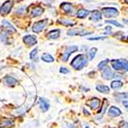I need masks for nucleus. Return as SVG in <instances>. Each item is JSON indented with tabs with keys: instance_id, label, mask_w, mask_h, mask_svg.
I'll use <instances>...</instances> for the list:
<instances>
[{
	"instance_id": "40",
	"label": "nucleus",
	"mask_w": 128,
	"mask_h": 128,
	"mask_svg": "<svg viewBox=\"0 0 128 128\" xmlns=\"http://www.w3.org/2000/svg\"><path fill=\"white\" fill-rule=\"evenodd\" d=\"M125 2H126V3H128V0H125Z\"/></svg>"
},
{
	"instance_id": "34",
	"label": "nucleus",
	"mask_w": 128,
	"mask_h": 128,
	"mask_svg": "<svg viewBox=\"0 0 128 128\" xmlns=\"http://www.w3.org/2000/svg\"><path fill=\"white\" fill-rule=\"evenodd\" d=\"M60 72L62 74H68V73H69V70L66 69V68H60Z\"/></svg>"
},
{
	"instance_id": "14",
	"label": "nucleus",
	"mask_w": 128,
	"mask_h": 128,
	"mask_svg": "<svg viewBox=\"0 0 128 128\" xmlns=\"http://www.w3.org/2000/svg\"><path fill=\"white\" fill-rule=\"evenodd\" d=\"M38 102H39L40 109H41V111H42V112H46V111H48V110H49L50 104H49V102H48V100H45V98H39Z\"/></svg>"
},
{
	"instance_id": "38",
	"label": "nucleus",
	"mask_w": 128,
	"mask_h": 128,
	"mask_svg": "<svg viewBox=\"0 0 128 128\" xmlns=\"http://www.w3.org/2000/svg\"><path fill=\"white\" fill-rule=\"evenodd\" d=\"M123 22H124L125 24H127V25H128V20H127V18H124V20H123Z\"/></svg>"
},
{
	"instance_id": "5",
	"label": "nucleus",
	"mask_w": 128,
	"mask_h": 128,
	"mask_svg": "<svg viewBox=\"0 0 128 128\" xmlns=\"http://www.w3.org/2000/svg\"><path fill=\"white\" fill-rule=\"evenodd\" d=\"M102 10V14H104L106 18H115L119 14V10L115 7H104Z\"/></svg>"
},
{
	"instance_id": "36",
	"label": "nucleus",
	"mask_w": 128,
	"mask_h": 128,
	"mask_svg": "<svg viewBox=\"0 0 128 128\" xmlns=\"http://www.w3.org/2000/svg\"><path fill=\"white\" fill-rule=\"evenodd\" d=\"M123 106H125V108L128 109V100H124V102H123Z\"/></svg>"
},
{
	"instance_id": "4",
	"label": "nucleus",
	"mask_w": 128,
	"mask_h": 128,
	"mask_svg": "<svg viewBox=\"0 0 128 128\" xmlns=\"http://www.w3.org/2000/svg\"><path fill=\"white\" fill-rule=\"evenodd\" d=\"M12 7H14V1H12V0H7V1L3 2V4L0 6V14L1 16L8 14Z\"/></svg>"
},
{
	"instance_id": "29",
	"label": "nucleus",
	"mask_w": 128,
	"mask_h": 128,
	"mask_svg": "<svg viewBox=\"0 0 128 128\" xmlns=\"http://www.w3.org/2000/svg\"><path fill=\"white\" fill-rule=\"evenodd\" d=\"M106 24H111V25H113V26H115V27H117V28H123V26H122L120 23L116 22V20H106Z\"/></svg>"
},
{
	"instance_id": "31",
	"label": "nucleus",
	"mask_w": 128,
	"mask_h": 128,
	"mask_svg": "<svg viewBox=\"0 0 128 128\" xmlns=\"http://www.w3.org/2000/svg\"><path fill=\"white\" fill-rule=\"evenodd\" d=\"M106 106H108V100H104V106H102V109L100 111V113L104 114V113L106 112Z\"/></svg>"
},
{
	"instance_id": "13",
	"label": "nucleus",
	"mask_w": 128,
	"mask_h": 128,
	"mask_svg": "<svg viewBox=\"0 0 128 128\" xmlns=\"http://www.w3.org/2000/svg\"><path fill=\"white\" fill-rule=\"evenodd\" d=\"M2 81H3V83H4L5 85H7V86H9V87H14V85H16V84L18 83V80H16V78L12 77V76H5Z\"/></svg>"
},
{
	"instance_id": "15",
	"label": "nucleus",
	"mask_w": 128,
	"mask_h": 128,
	"mask_svg": "<svg viewBox=\"0 0 128 128\" xmlns=\"http://www.w3.org/2000/svg\"><path fill=\"white\" fill-rule=\"evenodd\" d=\"M14 126V121L12 119H6V118H2L0 120V127L1 128H10Z\"/></svg>"
},
{
	"instance_id": "7",
	"label": "nucleus",
	"mask_w": 128,
	"mask_h": 128,
	"mask_svg": "<svg viewBox=\"0 0 128 128\" xmlns=\"http://www.w3.org/2000/svg\"><path fill=\"white\" fill-rule=\"evenodd\" d=\"M102 77L106 80H111L115 77H119L117 74L111 69V68H108V67H106L104 70H102Z\"/></svg>"
},
{
	"instance_id": "12",
	"label": "nucleus",
	"mask_w": 128,
	"mask_h": 128,
	"mask_svg": "<svg viewBox=\"0 0 128 128\" xmlns=\"http://www.w3.org/2000/svg\"><path fill=\"white\" fill-rule=\"evenodd\" d=\"M1 24H2V27L5 29V32H7V33H16V29L12 24H10L8 20H3Z\"/></svg>"
},
{
	"instance_id": "32",
	"label": "nucleus",
	"mask_w": 128,
	"mask_h": 128,
	"mask_svg": "<svg viewBox=\"0 0 128 128\" xmlns=\"http://www.w3.org/2000/svg\"><path fill=\"white\" fill-rule=\"evenodd\" d=\"M119 128H128V122H126V121L121 122V123H120Z\"/></svg>"
},
{
	"instance_id": "30",
	"label": "nucleus",
	"mask_w": 128,
	"mask_h": 128,
	"mask_svg": "<svg viewBox=\"0 0 128 128\" xmlns=\"http://www.w3.org/2000/svg\"><path fill=\"white\" fill-rule=\"evenodd\" d=\"M37 52H38V48H35V49L32 50L31 53H30V58H31V60H34L35 56H37Z\"/></svg>"
},
{
	"instance_id": "1",
	"label": "nucleus",
	"mask_w": 128,
	"mask_h": 128,
	"mask_svg": "<svg viewBox=\"0 0 128 128\" xmlns=\"http://www.w3.org/2000/svg\"><path fill=\"white\" fill-rule=\"evenodd\" d=\"M111 65L114 71L117 72H127L128 71V60H112Z\"/></svg>"
},
{
	"instance_id": "33",
	"label": "nucleus",
	"mask_w": 128,
	"mask_h": 128,
	"mask_svg": "<svg viewBox=\"0 0 128 128\" xmlns=\"http://www.w3.org/2000/svg\"><path fill=\"white\" fill-rule=\"evenodd\" d=\"M106 37L104 36V37H90V38H88V40H104Z\"/></svg>"
},
{
	"instance_id": "19",
	"label": "nucleus",
	"mask_w": 128,
	"mask_h": 128,
	"mask_svg": "<svg viewBox=\"0 0 128 128\" xmlns=\"http://www.w3.org/2000/svg\"><path fill=\"white\" fill-rule=\"evenodd\" d=\"M60 35V31L58 29L56 30H51L47 33V39H50V40H54V39H58Z\"/></svg>"
},
{
	"instance_id": "35",
	"label": "nucleus",
	"mask_w": 128,
	"mask_h": 128,
	"mask_svg": "<svg viewBox=\"0 0 128 128\" xmlns=\"http://www.w3.org/2000/svg\"><path fill=\"white\" fill-rule=\"evenodd\" d=\"M111 31H112V28H111V27H106V32H104V35H106L108 33H110Z\"/></svg>"
},
{
	"instance_id": "6",
	"label": "nucleus",
	"mask_w": 128,
	"mask_h": 128,
	"mask_svg": "<svg viewBox=\"0 0 128 128\" xmlns=\"http://www.w3.org/2000/svg\"><path fill=\"white\" fill-rule=\"evenodd\" d=\"M92 32H87L84 31L81 28H72L71 30L68 31V35L69 36H85L87 34H91Z\"/></svg>"
},
{
	"instance_id": "26",
	"label": "nucleus",
	"mask_w": 128,
	"mask_h": 128,
	"mask_svg": "<svg viewBox=\"0 0 128 128\" xmlns=\"http://www.w3.org/2000/svg\"><path fill=\"white\" fill-rule=\"evenodd\" d=\"M109 60L108 58H106V60H102V62H100V64H98V69L100 70V71H102L106 67V65H108V64H109Z\"/></svg>"
},
{
	"instance_id": "39",
	"label": "nucleus",
	"mask_w": 128,
	"mask_h": 128,
	"mask_svg": "<svg viewBox=\"0 0 128 128\" xmlns=\"http://www.w3.org/2000/svg\"><path fill=\"white\" fill-rule=\"evenodd\" d=\"M69 128H74V127H73V125H70V126H69Z\"/></svg>"
},
{
	"instance_id": "2",
	"label": "nucleus",
	"mask_w": 128,
	"mask_h": 128,
	"mask_svg": "<svg viewBox=\"0 0 128 128\" xmlns=\"http://www.w3.org/2000/svg\"><path fill=\"white\" fill-rule=\"evenodd\" d=\"M86 62H87L86 56L84 54H79L73 58V60L71 62V66L76 70H81V69H83V67L85 65H86Z\"/></svg>"
},
{
	"instance_id": "28",
	"label": "nucleus",
	"mask_w": 128,
	"mask_h": 128,
	"mask_svg": "<svg viewBox=\"0 0 128 128\" xmlns=\"http://www.w3.org/2000/svg\"><path fill=\"white\" fill-rule=\"evenodd\" d=\"M25 12H26V6H20L16 10L14 14L18 16H23V14H25Z\"/></svg>"
},
{
	"instance_id": "3",
	"label": "nucleus",
	"mask_w": 128,
	"mask_h": 128,
	"mask_svg": "<svg viewBox=\"0 0 128 128\" xmlns=\"http://www.w3.org/2000/svg\"><path fill=\"white\" fill-rule=\"evenodd\" d=\"M47 24H48V20L47 18H44L42 20H39V22H36L33 25V27H32V31H33L34 33H40V32H42L45 29Z\"/></svg>"
},
{
	"instance_id": "20",
	"label": "nucleus",
	"mask_w": 128,
	"mask_h": 128,
	"mask_svg": "<svg viewBox=\"0 0 128 128\" xmlns=\"http://www.w3.org/2000/svg\"><path fill=\"white\" fill-rule=\"evenodd\" d=\"M102 20V12L100 10H93L90 14V20L92 22H100Z\"/></svg>"
},
{
	"instance_id": "37",
	"label": "nucleus",
	"mask_w": 128,
	"mask_h": 128,
	"mask_svg": "<svg viewBox=\"0 0 128 128\" xmlns=\"http://www.w3.org/2000/svg\"><path fill=\"white\" fill-rule=\"evenodd\" d=\"M83 112H84V114H85V115H87V116H90V113H89L88 111H86V109H83Z\"/></svg>"
},
{
	"instance_id": "25",
	"label": "nucleus",
	"mask_w": 128,
	"mask_h": 128,
	"mask_svg": "<svg viewBox=\"0 0 128 128\" xmlns=\"http://www.w3.org/2000/svg\"><path fill=\"white\" fill-rule=\"evenodd\" d=\"M123 86V83L120 81V80H114L112 83H111V87L113 89H118V88H121Z\"/></svg>"
},
{
	"instance_id": "17",
	"label": "nucleus",
	"mask_w": 128,
	"mask_h": 128,
	"mask_svg": "<svg viewBox=\"0 0 128 128\" xmlns=\"http://www.w3.org/2000/svg\"><path fill=\"white\" fill-rule=\"evenodd\" d=\"M108 114L110 117H113V118H115V117H118L122 114L121 110L119 108H117V106H111V108L109 109L108 111Z\"/></svg>"
},
{
	"instance_id": "23",
	"label": "nucleus",
	"mask_w": 128,
	"mask_h": 128,
	"mask_svg": "<svg viewBox=\"0 0 128 128\" xmlns=\"http://www.w3.org/2000/svg\"><path fill=\"white\" fill-rule=\"evenodd\" d=\"M96 90L98 92H102V93H109L110 92V88L106 86V85H104V84H98L96 85Z\"/></svg>"
},
{
	"instance_id": "8",
	"label": "nucleus",
	"mask_w": 128,
	"mask_h": 128,
	"mask_svg": "<svg viewBox=\"0 0 128 128\" xmlns=\"http://www.w3.org/2000/svg\"><path fill=\"white\" fill-rule=\"evenodd\" d=\"M76 51H78V47H77V46H75V45L67 47V49H66L65 53H64L62 56V62H67V60H69V58H70V56L72 54V53L76 52Z\"/></svg>"
},
{
	"instance_id": "21",
	"label": "nucleus",
	"mask_w": 128,
	"mask_h": 128,
	"mask_svg": "<svg viewBox=\"0 0 128 128\" xmlns=\"http://www.w3.org/2000/svg\"><path fill=\"white\" fill-rule=\"evenodd\" d=\"M114 98H116L117 102H121V100H128V92H120V93H115Z\"/></svg>"
},
{
	"instance_id": "18",
	"label": "nucleus",
	"mask_w": 128,
	"mask_h": 128,
	"mask_svg": "<svg viewBox=\"0 0 128 128\" xmlns=\"http://www.w3.org/2000/svg\"><path fill=\"white\" fill-rule=\"evenodd\" d=\"M58 22L62 25H64L65 27H74L76 25V22L75 20H72L70 18H58Z\"/></svg>"
},
{
	"instance_id": "16",
	"label": "nucleus",
	"mask_w": 128,
	"mask_h": 128,
	"mask_svg": "<svg viewBox=\"0 0 128 128\" xmlns=\"http://www.w3.org/2000/svg\"><path fill=\"white\" fill-rule=\"evenodd\" d=\"M87 106H90L91 110L96 111V110L100 108V100L98 98H91V100L87 102Z\"/></svg>"
},
{
	"instance_id": "10",
	"label": "nucleus",
	"mask_w": 128,
	"mask_h": 128,
	"mask_svg": "<svg viewBox=\"0 0 128 128\" xmlns=\"http://www.w3.org/2000/svg\"><path fill=\"white\" fill-rule=\"evenodd\" d=\"M60 7V9L62 10L64 12H66L68 14H72L74 12V6L70 2H62Z\"/></svg>"
},
{
	"instance_id": "27",
	"label": "nucleus",
	"mask_w": 128,
	"mask_h": 128,
	"mask_svg": "<svg viewBox=\"0 0 128 128\" xmlns=\"http://www.w3.org/2000/svg\"><path fill=\"white\" fill-rule=\"evenodd\" d=\"M96 51H98V49L95 48V47H92V48L88 51V58H89L90 60H92L94 58L95 54H96Z\"/></svg>"
},
{
	"instance_id": "11",
	"label": "nucleus",
	"mask_w": 128,
	"mask_h": 128,
	"mask_svg": "<svg viewBox=\"0 0 128 128\" xmlns=\"http://www.w3.org/2000/svg\"><path fill=\"white\" fill-rule=\"evenodd\" d=\"M43 12H44V9L42 8L41 6L37 5V6H34L33 8L31 9V12H30V16H31L32 18H37V16H41Z\"/></svg>"
},
{
	"instance_id": "22",
	"label": "nucleus",
	"mask_w": 128,
	"mask_h": 128,
	"mask_svg": "<svg viewBox=\"0 0 128 128\" xmlns=\"http://www.w3.org/2000/svg\"><path fill=\"white\" fill-rule=\"evenodd\" d=\"M77 18H85L88 14H89V10L87 9H84V8H80L78 12H77Z\"/></svg>"
},
{
	"instance_id": "24",
	"label": "nucleus",
	"mask_w": 128,
	"mask_h": 128,
	"mask_svg": "<svg viewBox=\"0 0 128 128\" xmlns=\"http://www.w3.org/2000/svg\"><path fill=\"white\" fill-rule=\"evenodd\" d=\"M41 60L45 62H52L53 60H54V58H53V56L51 54H49V53H43L41 56Z\"/></svg>"
},
{
	"instance_id": "9",
	"label": "nucleus",
	"mask_w": 128,
	"mask_h": 128,
	"mask_svg": "<svg viewBox=\"0 0 128 128\" xmlns=\"http://www.w3.org/2000/svg\"><path fill=\"white\" fill-rule=\"evenodd\" d=\"M23 42L28 46H33L37 43V38L34 35H26L23 38Z\"/></svg>"
}]
</instances>
